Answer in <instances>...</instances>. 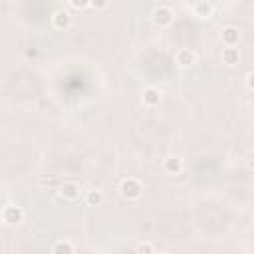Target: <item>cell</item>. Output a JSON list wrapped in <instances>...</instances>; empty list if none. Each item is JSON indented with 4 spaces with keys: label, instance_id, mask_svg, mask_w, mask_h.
Segmentation results:
<instances>
[{
    "label": "cell",
    "instance_id": "6da1fadb",
    "mask_svg": "<svg viewBox=\"0 0 254 254\" xmlns=\"http://www.w3.org/2000/svg\"><path fill=\"white\" fill-rule=\"evenodd\" d=\"M119 194L125 198V200H137L141 194H143V185L139 179L135 177H127L119 183Z\"/></svg>",
    "mask_w": 254,
    "mask_h": 254
},
{
    "label": "cell",
    "instance_id": "7a4b0ae2",
    "mask_svg": "<svg viewBox=\"0 0 254 254\" xmlns=\"http://www.w3.org/2000/svg\"><path fill=\"white\" fill-rule=\"evenodd\" d=\"M175 20V12L167 6V4H161L153 10V22L159 26V28H165V26H171Z\"/></svg>",
    "mask_w": 254,
    "mask_h": 254
},
{
    "label": "cell",
    "instance_id": "3957f363",
    "mask_svg": "<svg viewBox=\"0 0 254 254\" xmlns=\"http://www.w3.org/2000/svg\"><path fill=\"white\" fill-rule=\"evenodd\" d=\"M196 62H198V56H196V52L190 50V48H181V50H177V54H175V64H177L179 67H192Z\"/></svg>",
    "mask_w": 254,
    "mask_h": 254
},
{
    "label": "cell",
    "instance_id": "277c9868",
    "mask_svg": "<svg viewBox=\"0 0 254 254\" xmlns=\"http://www.w3.org/2000/svg\"><path fill=\"white\" fill-rule=\"evenodd\" d=\"M2 220L6 224H18L24 220V208L18 204H6L2 208Z\"/></svg>",
    "mask_w": 254,
    "mask_h": 254
},
{
    "label": "cell",
    "instance_id": "5b68a950",
    "mask_svg": "<svg viewBox=\"0 0 254 254\" xmlns=\"http://www.w3.org/2000/svg\"><path fill=\"white\" fill-rule=\"evenodd\" d=\"M220 40L226 48H236L240 42V30L236 26H224L220 32Z\"/></svg>",
    "mask_w": 254,
    "mask_h": 254
},
{
    "label": "cell",
    "instance_id": "8992f818",
    "mask_svg": "<svg viewBox=\"0 0 254 254\" xmlns=\"http://www.w3.org/2000/svg\"><path fill=\"white\" fill-rule=\"evenodd\" d=\"M190 10H192L194 16H198L202 20H208L212 16V12H214V4L212 2H206V0H198V2L190 4Z\"/></svg>",
    "mask_w": 254,
    "mask_h": 254
},
{
    "label": "cell",
    "instance_id": "52a82bcc",
    "mask_svg": "<svg viewBox=\"0 0 254 254\" xmlns=\"http://www.w3.org/2000/svg\"><path fill=\"white\" fill-rule=\"evenodd\" d=\"M79 192H81V189H79V185L73 183V181L64 183V185L60 187V190H58V194H60L64 200H75V198H79Z\"/></svg>",
    "mask_w": 254,
    "mask_h": 254
},
{
    "label": "cell",
    "instance_id": "ba28073f",
    "mask_svg": "<svg viewBox=\"0 0 254 254\" xmlns=\"http://www.w3.org/2000/svg\"><path fill=\"white\" fill-rule=\"evenodd\" d=\"M141 101L145 107H157L161 103V91L157 87H145L141 93Z\"/></svg>",
    "mask_w": 254,
    "mask_h": 254
},
{
    "label": "cell",
    "instance_id": "9c48e42d",
    "mask_svg": "<svg viewBox=\"0 0 254 254\" xmlns=\"http://www.w3.org/2000/svg\"><path fill=\"white\" fill-rule=\"evenodd\" d=\"M52 24L56 30H67L71 26V16L67 10H56L52 16Z\"/></svg>",
    "mask_w": 254,
    "mask_h": 254
},
{
    "label": "cell",
    "instance_id": "30bf717a",
    "mask_svg": "<svg viewBox=\"0 0 254 254\" xmlns=\"http://www.w3.org/2000/svg\"><path fill=\"white\" fill-rule=\"evenodd\" d=\"M163 169H165V173H169V175H179L181 171H183V159L181 157H167L165 161H163Z\"/></svg>",
    "mask_w": 254,
    "mask_h": 254
},
{
    "label": "cell",
    "instance_id": "8fae6325",
    "mask_svg": "<svg viewBox=\"0 0 254 254\" xmlns=\"http://www.w3.org/2000/svg\"><path fill=\"white\" fill-rule=\"evenodd\" d=\"M238 60H240L238 48H222V62L226 65H234V64H238Z\"/></svg>",
    "mask_w": 254,
    "mask_h": 254
},
{
    "label": "cell",
    "instance_id": "7c38bea8",
    "mask_svg": "<svg viewBox=\"0 0 254 254\" xmlns=\"http://www.w3.org/2000/svg\"><path fill=\"white\" fill-rule=\"evenodd\" d=\"M52 254H73V244L69 240H58L52 246Z\"/></svg>",
    "mask_w": 254,
    "mask_h": 254
},
{
    "label": "cell",
    "instance_id": "4fadbf2b",
    "mask_svg": "<svg viewBox=\"0 0 254 254\" xmlns=\"http://www.w3.org/2000/svg\"><path fill=\"white\" fill-rule=\"evenodd\" d=\"M85 202H87L89 206H99V204L103 202V192L97 190V189L87 190V194H85Z\"/></svg>",
    "mask_w": 254,
    "mask_h": 254
},
{
    "label": "cell",
    "instance_id": "5bb4252c",
    "mask_svg": "<svg viewBox=\"0 0 254 254\" xmlns=\"http://www.w3.org/2000/svg\"><path fill=\"white\" fill-rule=\"evenodd\" d=\"M155 246L151 242H139L137 248H135V254H155Z\"/></svg>",
    "mask_w": 254,
    "mask_h": 254
},
{
    "label": "cell",
    "instance_id": "9a60e30c",
    "mask_svg": "<svg viewBox=\"0 0 254 254\" xmlns=\"http://www.w3.org/2000/svg\"><path fill=\"white\" fill-rule=\"evenodd\" d=\"M69 6L73 10H85L89 8V0H69Z\"/></svg>",
    "mask_w": 254,
    "mask_h": 254
},
{
    "label": "cell",
    "instance_id": "2e32d148",
    "mask_svg": "<svg viewBox=\"0 0 254 254\" xmlns=\"http://www.w3.org/2000/svg\"><path fill=\"white\" fill-rule=\"evenodd\" d=\"M89 6L95 8V10H103V8L109 6V2H105V0H93V2H89Z\"/></svg>",
    "mask_w": 254,
    "mask_h": 254
},
{
    "label": "cell",
    "instance_id": "e0dca14e",
    "mask_svg": "<svg viewBox=\"0 0 254 254\" xmlns=\"http://www.w3.org/2000/svg\"><path fill=\"white\" fill-rule=\"evenodd\" d=\"M246 87H248L250 91H254V71H250V73L246 75Z\"/></svg>",
    "mask_w": 254,
    "mask_h": 254
},
{
    "label": "cell",
    "instance_id": "ac0fdd59",
    "mask_svg": "<svg viewBox=\"0 0 254 254\" xmlns=\"http://www.w3.org/2000/svg\"><path fill=\"white\" fill-rule=\"evenodd\" d=\"M26 58H38V52L36 50H28L26 52Z\"/></svg>",
    "mask_w": 254,
    "mask_h": 254
},
{
    "label": "cell",
    "instance_id": "d6986e66",
    "mask_svg": "<svg viewBox=\"0 0 254 254\" xmlns=\"http://www.w3.org/2000/svg\"><path fill=\"white\" fill-rule=\"evenodd\" d=\"M248 167H250V169H254V155L250 157V161H248Z\"/></svg>",
    "mask_w": 254,
    "mask_h": 254
},
{
    "label": "cell",
    "instance_id": "ffe728a7",
    "mask_svg": "<svg viewBox=\"0 0 254 254\" xmlns=\"http://www.w3.org/2000/svg\"><path fill=\"white\" fill-rule=\"evenodd\" d=\"M155 254H169V252H155Z\"/></svg>",
    "mask_w": 254,
    "mask_h": 254
}]
</instances>
